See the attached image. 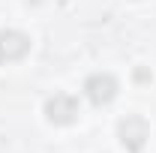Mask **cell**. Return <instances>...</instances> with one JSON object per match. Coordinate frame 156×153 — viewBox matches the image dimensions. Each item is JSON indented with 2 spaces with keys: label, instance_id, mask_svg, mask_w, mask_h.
Instances as JSON below:
<instances>
[{
  "label": "cell",
  "instance_id": "cell-1",
  "mask_svg": "<svg viewBox=\"0 0 156 153\" xmlns=\"http://www.w3.org/2000/svg\"><path fill=\"white\" fill-rule=\"evenodd\" d=\"M147 135H150V129H147L144 117H138V114H129V117H123V120L117 123V138H120V144L129 153L141 150V147L147 144Z\"/></svg>",
  "mask_w": 156,
  "mask_h": 153
},
{
  "label": "cell",
  "instance_id": "cell-2",
  "mask_svg": "<svg viewBox=\"0 0 156 153\" xmlns=\"http://www.w3.org/2000/svg\"><path fill=\"white\" fill-rule=\"evenodd\" d=\"M84 93L93 105H108L117 96V78L108 75V72H93L84 81Z\"/></svg>",
  "mask_w": 156,
  "mask_h": 153
},
{
  "label": "cell",
  "instance_id": "cell-3",
  "mask_svg": "<svg viewBox=\"0 0 156 153\" xmlns=\"http://www.w3.org/2000/svg\"><path fill=\"white\" fill-rule=\"evenodd\" d=\"M45 117L51 123H57V126H69V123H75V117H78V102L69 93H54L45 102Z\"/></svg>",
  "mask_w": 156,
  "mask_h": 153
},
{
  "label": "cell",
  "instance_id": "cell-4",
  "mask_svg": "<svg viewBox=\"0 0 156 153\" xmlns=\"http://www.w3.org/2000/svg\"><path fill=\"white\" fill-rule=\"evenodd\" d=\"M30 51V36L21 30H0V60H21Z\"/></svg>",
  "mask_w": 156,
  "mask_h": 153
},
{
  "label": "cell",
  "instance_id": "cell-5",
  "mask_svg": "<svg viewBox=\"0 0 156 153\" xmlns=\"http://www.w3.org/2000/svg\"><path fill=\"white\" fill-rule=\"evenodd\" d=\"M135 81H150V72L147 69H135Z\"/></svg>",
  "mask_w": 156,
  "mask_h": 153
}]
</instances>
